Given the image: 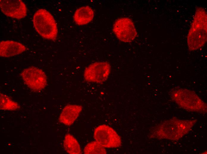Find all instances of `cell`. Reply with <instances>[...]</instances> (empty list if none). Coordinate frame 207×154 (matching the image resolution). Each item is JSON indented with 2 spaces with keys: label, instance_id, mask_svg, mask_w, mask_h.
Instances as JSON below:
<instances>
[{
  "label": "cell",
  "instance_id": "6da1fadb",
  "mask_svg": "<svg viewBox=\"0 0 207 154\" xmlns=\"http://www.w3.org/2000/svg\"><path fill=\"white\" fill-rule=\"evenodd\" d=\"M197 121L173 118L156 126L153 131L152 136L158 139L178 140L189 132Z\"/></svg>",
  "mask_w": 207,
  "mask_h": 154
},
{
  "label": "cell",
  "instance_id": "7a4b0ae2",
  "mask_svg": "<svg viewBox=\"0 0 207 154\" xmlns=\"http://www.w3.org/2000/svg\"><path fill=\"white\" fill-rule=\"evenodd\" d=\"M207 15L203 8H197L187 36L188 47L191 51L200 48L207 41Z\"/></svg>",
  "mask_w": 207,
  "mask_h": 154
},
{
  "label": "cell",
  "instance_id": "3957f363",
  "mask_svg": "<svg viewBox=\"0 0 207 154\" xmlns=\"http://www.w3.org/2000/svg\"><path fill=\"white\" fill-rule=\"evenodd\" d=\"M170 94L172 100L181 108L191 111L207 112L206 104L195 92L186 89L174 88Z\"/></svg>",
  "mask_w": 207,
  "mask_h": 154
},
{
  "label": "cell",
  "instance_id": "277c9868",
  "mask_svg": "<svg viewBox=\"0 0 207 154\" xmlns=\"http://www.w3.org/2000/svg\"><path fill=\"white\" fill-rule=\"evenodd\" d=\"M33 22L36 31L43 38L56 40L58 34L55 20L51 13L44 9L37 10L34 15Z\"/></svg>",
  "mask_w": 207,
  "mask_h": 154
},
{
  "label": "cell",
  "instance_id": "5b68a950",
  "mask_svg": "<svg viewBox=\"0 0 207 154\" xmlns=\"http://www.w3.org/2000/svg\"><path fill=\"white\" fill-rule=\"evenodd\" d=\"M21 76L25 84L36 92L43 90L47 85V77L45 72L37 68L31 66L24 69Z\"/></svg>",
  "mask_w": 207,
  "mask_h": 154
},
{
  "label": "cell",
  "instance_id": "8992f818",
  "mask_svg": "<svg viewBox=\"0 0 207 154\" xmlns=\"http://www.w3.org/2000/svg\"><path fill=\"white\" fill-rule=\"evenodd\" d=\"M93 136L95 141L105 148H117L121 145L119 135L112 128L106 125L96 127L94 131Z\"/></svg>",
  "mask_w": 207,
  "mask_h": 154
},
{
  "label": "cell",
  "instance_id": "52a82bcc",
  "mask_svg": "<svg viewBox=\"0 0 207 154\" xmlns=\"http://www.w3.org/2000/svg\"><path fill=\"white\" fill-rule=\"evenodd\" d=\"M111 66L107 62H96L85 69L84 77L86 81L90 82L102 83L107 79L110 72Z\"/></svg>",
  "mask_w": 207,
  "mask_h": 154
},
{
  "label": "cell",
  "instance_id": "ba28073f",
  "mask_svg": "<svg viewBox=\"0 0 207 154\" xmlns=\"http://www.w3.org/2000/svg\"><path fill=\"white\" fill-rule=\"evenodd\" d=\"M113 31L119 39L125 42L132 41L137 34L133 22L126 17L117 19L114 24Z\"/></svg>",
  "mask_w": 207,
  "mask_h": 154
},
{
  "label": "cell",
  "instance_id": "9c48e42d",
  "mask_svg": "<svg viewBox=\"0 0 207 154\" xmlns=\"http://www.w3.org/2000/svg\"><path fill=\"white\" fill-rule=\"evenodd\" d=\"M0 7L4 14L12 18L21 19L27 15L26 6L21 0H0Z\"/></svg>",
  "mask_w": 207,
  "mask_h": 154
},
{
  "label": "cell",
  "instance_id": "30bf717a",
  "mask_svg": "<svg viewBox=\"0 0 207 154\" xmlns=\"http://www.w3.org/2000/svg\"><path fill=\"white\" fill-rule=\"evenodd\" d=\"M26 47L20 43L13 41H1L0 42L1 57H8L20 54L25 51Z\"/></svg>",
  "mask_w": 207,
  "mask_h": 154
},
{
  "label": "cell",
  "instance_id": "8fae6325",
  "mask_svg": "<svg viewBox=\"0 0 207 154\" xmlns=\"http://www.w3.org/2000/svg\"><path fill=\"white\" fill-rule=\"evenodd\" d=\"M82 107L76 105H68L63 109L59 117V121L67 126L72 124L79 116Z\"/></svg>",
  "mask_w": 207,
  "mask_h": 154
},
{
  "label": "cell",
  "instance_id": "7c38bea8",
  "mask_svg": "<svg viewBox=\"0 0 207 154\" xmlns=\"http://www.w3.org/2000/svg\"><path fill=\"white\" fill-rule=\"evenodd\" d=\"M93 10L88 6L81 7L75 12L73 19L75 22L79 25L87 24L91 22L94 17Z\"/></svg>",
  "mask_w": 207,
  "mask_h": 154
},
{
  "label": "cell",
  "instance_id": "4fadbf2b",
  "mask_svg": "<svg viewBox=\"0 0 207 154\" xmlns=\"http://www.w3.org/2000/svg\"><path fill=\"white\" fill-rule=\"evenodd\" d=\"M63 146L66 152L70 154H80L81 151L76 139L70 134L65 135L63 140Z\"/></svg>",
  "mask_w": 207,
  "mask_h": 154
},
{
  "label": "cell",
  "instance_id": "5bb4252c",
  "mask_svg": "<svg viewBox=\"0 0 207 154\" xmlns=\"http://www.w3.org/2000/svg\"><path fill=\"white\" fill-rule=\"evenodd\" d=\"M0 109L7 110H15L20 107L17 102L14 101L6 95L0 93Z\"/></svg>",
  "mask_w": 207,
  "mask_h": 154
},
{
  "label": "cell",
  "instance_id": "9a60e30c",
  "mask_svg": "<svg viewBox=\"0 0 207 154\" xmlns=\"http://www.w3.org/2000/svg\"><path fill=\"white\" fill-rule=\"evenodd\" d=\"M106 153L105 148L95 141L88 143L84 149V153L85 154H105Z\"/></svg>",
  "mask_w": 207,
  "mask_h": 154
}]
</instances>
